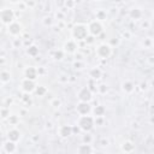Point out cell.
I'll return each instance as SVG.
<instances>
[{"instance_id":"obj_1","label":"cell","mask_w":154,"mask_h":154,"mask_svg":"<svg viewBox=\"0 0 154 154\" xmlns=\"http://www.w3.org/2000/svg\"><path fill=\"white\" fill-rule=\"evenodd\" d=\"M88 32H89L88 26L84 25V24H77V25H75L73 29H72V36H73V38L77 40V41L87 38Z\"/></svg>"},{"instance_id":"obj_2","label":"cell","mask_w":154,"mask_h":154,"mask_svg":"<svg viewBox=\"0 0 154 154\" xmlns=\"http://www.w3.org/2000/svg\"><path fill=\"white\" fill-rule=\"evenodd\" d=\"M94 124H95V120L90 116H81L78 119V126L83 131H90L94 128Z\"/></svg>"},{"instance_id":"obj_3","label":"cell","mask_w":154,"mask_h":154,"mask_svg":"<svg viewBox=\"0 0 154 154\" xmlns=\"http://www.w3.org/2000/svg\"><path fill=\"white\" fill-rule=\"evenodd\" d=\"M0 19L4 24L10 25L11 23H13V19H14L13 11L11 8H2L1 12H0Z\"/></svg>"},{"instance_id":"obj_4","label":"cell","mask_w":154,"mask_h":154,"mask_svg":"<svg viewBox=\"0 0 154 154\" xmlns=\"http://www.w3.org/2000/svg\"><path fill=\"white\" fill-rule=\"evenodd\" d=\"M112 53V49H111V46L107 45V43H101L97 46L96 48V54L99 58L101 59H107Z\"/></svg>"},{"instance_id":"obj_5","label":"cell","mask_w":154,"mask_h":154,"mask_svg":"<svg viewBox=\"0 0 154 154\" xmlns=\"http://www.w3.org/2000/svg\"><path fill=\"white\" fill-rule=\"evenodd\" d=\"M88 30L93 36H97V35H100L102 32L103 28H102V24L100 23V20H93L91 23H89Z\"/></svg>"},{"instance_id":"obj_6","label":"cell","mask_w":154,"mask_h":154,"mask_svg":"<svg viewBox=\"0 0 154 154\" xmlns=\"http://www.w3.org/2000/svg\"><path fill=\"white\" fill-rule=\"evenodd\" d=\"M91 91H90V89L89 88H87V87H83L79 91H78V99H79V101L81 102H89L90 100H91Z\"/></svg>"},{"instance_id":"obj_7","label":"cell","mask_w":154,"mask_h":154,"mask_svg":"<svg viewBox=\"0 0 154 154\" xmlns=\"http://www.w3.org/2000/svg\"><path fill=\"white\" fill-rule=\"evenodd\" d=\"M22 89H23L25 93H31V91L36 90L35 82H34V81H31V79L24 78V79L22 81Z\"/></svg>"},{"instance_id":"obj_8","label":"cell","mask_w":154,"mask_h":154,"mask_svg":"<svg viewBox=\"0 0 154 154\" xmlns=\"http://www.w3.org/2000/svg\"><path fill=\"white\" fill-rule=\"evenodd\" d=\"M77 112H78V114H81V116H88V113L90 112V105H89V102H79L78 105H77Z\"/></svg>"},{"instance_id":"obj_9","label":"cell","mask_w":154,"mask_h":154,"mask_svg":"<svg viewBox=\"0 0 154 154\" xmlns=\"http://www.w3.org/2000/svg\"><path fill=\"white\" fill-rule=\"evenodd\" d=\"M24 76L25 78L28 79H31V81H35L36 77H37V70L34 67V66H29L24 70Z\"/></svg>"},{"instance_id":"obj_10","label":"cell","mask_w":154,"mask_h":154,"mask_svg":"<svg viewBox=\"0 0 154 154\" xmlns=\"http://www.w3.org/2000/svg\"><path fill=\"white\" fill-rule=\"evenodd\" d=\"M7 28H8V32H10L11 35H13V36H17V35L22 31V26H20V24H19L18 22L11 23L10 25H7Z\"/></svg>"},{"instance_id":"obj_11","label":"cell","mask_w":154,"mask_h":154,"mask_svg":"<svg viewBox=\"0 0 154 154\" xmlns=\"http://www.w3.org/2000/svg\"><path fill=\"white\" fill-rule=\"evenodd\" d=\"M64 49H65V52H67V53H75V52L77 51V45H76V42H75L73 40H69L67 42H65Z\"/></svg>"},{"instance_id":"obj_12","label":"cell","mask_w":154,"mask_h":154,"mask_svg":"<svg viewBox=\"0 0 154 154\" xmlns=\"http://www.w3.org/2000/svg\"><path fill=\"white\" fill-rule=\"evenodd\" d=\"M72 131H73V129L70 125H63L59 128V135L61 137H67V136L72 135Z\"/></svg>"},{"instance_id":"obj_13","label":"cell","mask_w":154,"mask_h":154,"mask_svg":"<svg viewBox=\"0 0 154 154\" xmlns=\"http://www.w3.org/2000/svg\"><path fill=\"white\" fill-rule=\"evenodd\" d=\"M7 137H8V141L17 142V141L20 138V132H19L17 129H11V130L7 132Z\"/></svg>"},{"instance_id":"obj_14","label":"cell","mask_w":154,"mask_h":154,"mask_svg":"<svg viewBox=\"0 0 154 154\" xmlns=\"http://www.w3.org/2000/svg\"><path fill=\"white\" fill-rule=\"evenodd\" d=\"M16 148H17L16 142H12V141H7V142L4 144V149H5V152L8 153V154L14 153V152H16Z\"/></svg>"},{"instance_id":"obj_15","label":"cell","mask_w":154,"mask_h":154,"mask_svg":"<svg viewBox=\"0 0 154 154\" xmlns=\"http://www.w3.org/2000/svg\"><path fill=\"white\" fill-rule=\"evenodd\" d=\"M93 149L90 147V144L88 143H83L78 147V154H91Z\"/></svg>"},{"instance_id":"obj_16","label":"cell","mask_w":154,"mask_h":154,"mask_svg":"<svg viewBox=\"0 0 154 154\" xmlns=\"http://www.w3.org/2000/svg\"><path fill=\"white\" fill-rule=\"evenodd\" d=\"M135 148V144L131 142V141H125L123 144H122V149L125 152V153H131Z\"/></svg>"},{"instance_id":"obj_17","label":"cell","mask_w":154,"mask_h":154,"mask_svg":"<svg viewBox=\"0 0 154 154\" xmlns=\"http://www.w3.org/2000/svg\"><path fill=\"white\" fill-rule=\"evenodd\" d=\"M89 75H90V77H91V78L97 79V78H100V77H101V70H100V69H97V67H94V69H91V70H90Z\"/></svg>"},{"instance_id":"obj_18","label":"cell","mask_w":154,"mask_h":154,"mask_svg":"<svg viewBox=\"0 0 154 154\" xmlns=\"http://www.w3.org/2000/svg\"><path fill=\"white\" fill-rule=\"evenodd\" d=\"M134 89H135V88H134V84H132L131 82L126 81V82L123 83V90H124L125 93H132Z\"/></svg>"},{"instance_id":"obj_19","label":"cell","mask_w":154,"mask_h":154,"mask_svg":"<svg viewBox=\"0 0 154 154\" xmlns=\"http://www.w3.org/2000/svg\"><path fill=\"white\" fill-rule=\"evenodd\" d=\"M141 16H142V12H141L138 8H132V10H130V17H131L132 19H138Z\"/></svg>"},{"instance_id":"obj_20","label":"cell","mask_w":154,"mask_h":154,"mask_svg":"<svg viewBox=\"0 0 154 154\" xmlns=\"http://www.w3.org/2000/svg\"><path fill=\"white\" fill-rule=\"evenodd\" d=\"M10 72H7V71H1V75H0V79H1V83H7V82H10Z\"/></svg>"},{"instance_id":"obj_21","label":"cell","mask_w":154,"mask_h":154,"mask_svg":"<svg viewBox=\"0 0 154 154\" xmlns=\"http://www.w3.org/2000/svg\"><path fill=\"white\" fill-rule=\"evenodd\" d=\"M26 53H28L30 57H36V55L38 54V48H37L36 46H30V47L28 48Z\"/></svg>"},{"instance_id":"obj_22","label":"cell","mask_w":154,"mask_h":154,"mask_svg":"<svg viewBox=\"0 0 154 154\" xmlns=\"http://www.w3.org/2000/svg\"><path fill=\"white\" fill-rule=\"evenodd\" d=\"M103 113H105V107H103V106H96V107L94 108V114H95L96 117H102Z\"/></svg>"},{"instance_id":"obj_23","label":"cell","mask_w":154,"mask_h":154,"mask_svg":"<svg viewBox=\"0 0 154 154\" xmlns=\"http://www.w3.org/2000/svg\"><path fill=\"white\" fill-rule=\"evenodd\" d=\"M46 91H47V89H46L45 87H42V85L36 87V94H37V95L42 96V95H45V94H46Z\"/></svg>"},{"instance_id":"obj_24","label":"cell","mask_w":154,"mask_h":154,"mask_svg":"<svg viewBox=\"0 0 154 154\" xmlns=\"http://www.w3.org/2000/svg\"><path fill=\"white\" fill-rule=\"evenodd\" d=\"M63 51H58V52H55L54 53V59H57V60H60L61 58H63Z\"/></svg>"},{"instance_id":"obj_25","label":"cell","mask_w":154,"mask_h":154,"mask_svg":"<svg viewBox=\"0 0 154 154\" xmlns=\"http://www.w3.org/2000/svg\"><path fill=\"white\" fill-rule=\"evenodd\" d=\"M1 114H2V118H6L7 116H10V112L4 107V108H1Z\"/></svg>"},{"instance_id":"obj_26","label":"cell","mask_w":154,"mask_h":154,"mask_svg":"<svg viewBox=\"0 0 154 154\" xmlns=\"http://www.w3.org/2000/svg\"><path fill=\"white\" fill-rule=\"evenodd\" d=\"M103 16H106V13H105V12H102V11H99V12L96 13L97 19H102V17H103Z\"/></svg>"},{"instance_id":"obj_27","label":"cell","mask_w":154,"mask_h":154,"mask_svg":"<svg viewBox=\"0 0 154 154\" xmlns=\"http://www.w3.org/2000/svg\"><path fill=\"white\" fill-rule=\"evenodd\" d=\"M90 140H91V137H90L89 135H85V136L83 137V141H84V143H88V144H89V142H90Z\"/></svg>"},{"instance_id":"obj_28","label":"cell","mask_w":154,"mask_h":154,"mask_svg":"<svg viewBox=\"0 0 154 154\" xmlns=\"http://www.w3.org/2000/svg\"><path fill=\"white\" fill-rule=\"evenodd\" d=\"M52 105L54 106V107H59L60 106V100H58V99H55L53 102H52Z\"/></svg>"},{"instance_id":"obj_29","label":"cell","mask_w":154,"mask_h":154,"mask_svg":"<svg viewBox=\"0 0 154 154\" xmlns=\"http://www.w3.org/2000/svg\"><path fill=\"white\" fill-rule=\"evenodd\" d=\"M99 89L102 91V93H105V91H107V88H106V85L105 84H101L100 87H99Z\"/></svg>"},{"instance_id":"obj_30","label":"cell","mask_w":154,"mask_h":154,"mask_svg":"<svg viewBox=\"0 0 154 154\" xmlns=\"http://www.w3.org/2000/svg\"><path fill=\"white\" fill-rule=\"evenodd\" d=\"M45 19H46V20H45V24H46V25H47V24H48V25H51V24H52L51 18H45Z\"/></svg>"},{"instance_id":"obj_31","label":"cell","mask_w":154,"mask_h":154,"mask_svg":"<svg viewBox=\"0 0 154 154\" xmlns=\"http://www.w3.org/2000/svg\"><path fill=\"white\" fill-rule=\"evenodd\" d=\"M36 154H40V153H36Z\"/></svg>"}]
</instances>
